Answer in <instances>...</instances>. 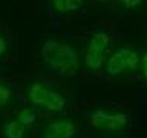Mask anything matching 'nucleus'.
<instances>
[{"instance_id": "obj_1", "label": "nucleus", "mask_w": 147, "mask_h": 138, "mask_svg": "<svg viewBox=\"0 0 147 138\" xmlns=\"http://www.w3.org/2000/svg\"><path fill=\"white\" fill-rule=\"evenodd\" d=\"M40 57L47 66L61 75L72 76L80 66L76 50L65 43L55 39L44 41L40 51Z\"/></svg>"}, {"instance_id": "obj_2", "label": "nucleus", "mask_w": 147, "mask_h": 138, "mask_svg": "<svg viewBox=\"0 0 147 138\" xmlns=\"http://www.w3.org/2000/svg\"><path fill=\"white\" fill-rule=\"evenodd\" d=\"M28 99L37 108L49 112H61L66 99L62 93L42 83H33L28 89Z\"/></svg>"}, {"instance_id": "obj_3", "label": "nucleus", "mask_w": 147, "mask_h": 138, "mask_svg": "<svg viewBox=\"0 0 147 138\" xmlns=\"http://www.w3.org/2000/svg\"><path fill=\"white\" fill-rule=\"evenodd\" d=\"M37 120V114L30 109H22L13 119L4 123V138H25Z\"/></svg>"}, {"instance_id": "obj_4", "label": "nucleus", "mask_w": 147, "mask_h": 138, "mask_svg": "<svg viewBox=\"0 0 147 138\" xmlns=\"http://www.w3.org/2000/svg\"><path fill=\"white\" fill-rule=\"evenodd\" d=\"M109 41V36L104 32H98L92 36L85 55V64L86 67L96 70L102 66L106 59V51Z\"/></svg>"}, {"instance_id": "obj_5", "label": "nucleus", "mask_w": 147, "mask_h": 138, "mask_svg": "<svg viewBox=\"0 0 147 138\" xmlns=\"http://www.w3.org/2000/svg\"><path fill=\"white\" fill-rule=\"evenodd\" d=\"M140 61L139 55L134 51L122 48L115 52L107 63V72L111 76H117L123 72L136 68Z\"/></svg>"}, {"instance_id": "obj_6", "label": "nucleus", "mask_w": 147, "mask_h": 138, "mask_svg": "<svg viewBox=\"0 0 147 138\" xmlns=\"http://www.w3.org/2000/svg\"><path fill=\"white\" fill-rule=\"evenodd\" d=\"M90 123L94 128L104 130H119L128 123V117L121 112L108 110H96L90 114Z\"/></svg>"}, {"instance_id": "obj_7", "label": "nucleus", "mask_w": 147, "mask_h": 138, "mask_svg": "<svg viewBox=\"0 0 147 138\" xmlns=\"http://www.w3.org/2000/svg\"><path fill=\"white\" fill-rule=\"evenodd\" d=\"M76 125L69 118H58L44 127L42 138H72L76 135Z\"/></svg>"}, {"instance_id": "obj_8", "label": "nucleus", "mask_w": 147, "mask_h": 138, "mask_svg": "<svg viewBox=\"0 0 147 138\" xmlns=\"http://www.w3.org/2000/svg\"><path fill=\"white\" fill-rule=\"evenodd\" d=\"M53 7L59 13H68L79 9L83 0H53Z\"/></svg>"}, {"instance_id": "obj_9", "label": "nucleus", "mask_w": 147, "mask_h": 138, "mask_svg": "<svg viewBox=\"0 0 147 138\" xmlns=\"http://www.w3.org/2000/svg\"><path fill=\"white\" fill-rule=\"evenodd\" d=\"M12 92L10 87H9L6 83L0 81V108L7 105L11 98Z\"/></svg>"}, {"instance_id": "obj_10", "label": "nucleus", "mask_w": 147, "mask_h": 138, "mask_svg": "<svg viewBox=\"0 0 147 138\" xmlns=\"http://www.w3.org/2000/svg\"><path fill=\"white\" fill-rule=\"evenodd\" d=\"M142 0H121L122 4L128 8H132L138 7L142 3Z\"/></svg>"}, {"instance_id": "obj_11", "label": "nucleus", "mask_w": 147, "mask_h": 138, "mask_svg": "<svg viewBox=\"0 0 147 138\" xmlns=\"http://www.w3.org/2000/svg\"><path fill=\"white\" fill-rule=\"evenodd\" d=\"M7 43L3 37L0 35V56L3 55L7 51Z\"/></svg>"}, {"instance_id": "obj_12", "label": "nucleus", "mask_w": 147, "mask_h": 138, "mask_svg": "<svg viewBox=\"0 0 147 138\" xmlns=\"http://www.w3.org/2000/svg\"><path fill=\"white\" fill-rule=\"evenodd\" d=\"M142 68H144V75L145 79L147 80V53L144 54V58H142Z\"/></svg>"}]
</instances>
